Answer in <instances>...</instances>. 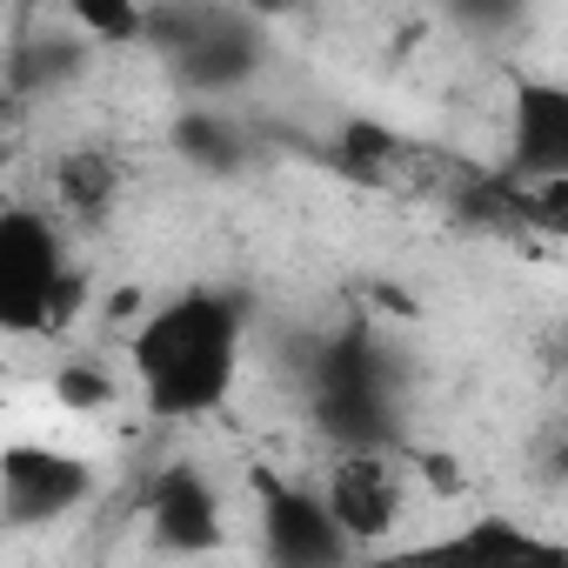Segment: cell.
<instances>
[{
    "instance_id": "cell-1",
    "label": "cell",
    "mask_w": 568,
    "mask_h": 568,
    "mask_svg": "<svg viewBox=\"0 0 568 568\" xmlns=\"http://www.w3.org/2000/svg\"><path fill=\"white\" fill-rule=\"evenodd\" d=\"M241 342H247V302L234 288H187V295L161 302L128 342L148 415L154 422L214 415L234 395Z\"/></svg>"
},
{
    "instance_id": "cell-2",
    "label": "cell",
    "mask_w": 568,
    "mask_h": 568,
    "mask_svg": "<svg viewBox=\"0 0 568 568\" xmlns=\"http://www.w3.org/2000/svg\"><path fill=\"white\" fill-rule=\"evenodd\" d=\"M302 375H308L315 428L335 448H395L402 442V368L368 322L322 335L302 355Z\"/></svg>"
},
{
    "instance_id": "cell-3",
    "label": "cell",
    "mask_w": 568,
    "mask_h": 568,
    "mask_svg": "<svg viewBox=\"0 0 568 568\" xmlns=\"http://www.w3.org/2000/svg\"><path fill=\"white\" fill-rule=\"evenodd\" d=\"M88 302V274L68 261L61 227L41 207L0 214V322L8 335H61Z\"/></svg>"
},
{
    "instance_id": "cell-4",
    "label": "cell",
    "mask_w": 568,
    "mask_h": 568,
    "mask_svg": "<svg viewBox=\"0 0 568 568\" xmlns=\"http://www.w3.org/2000/svg\"><path fill=\"white\" fill-rule=\"evenodd\" d=\"M254 495H261V548H267V561H281V568H335V561L355 555V535L335 521L322 488L254 475Z\"/></svg>"
},
{
    "instance_id": "cell-5",
    "label": "cell",
    "mask_w": 568,
    "mask_h": 568,
    "mask_svg": "<svg viewBox=\"0 0 568 568\" xmlns=\"http://www.w3.org/2000/svg\"><path fill=\"white\" fill-rule=\"evenodd\" d=\"M261 54H267V21L247 14L241 0H234V8H221V0H214L207 21L194 28V41L168 54V68H174V81H181V94L221 101V94H234L241 81L261 74Z\"/></svg>"
},
{
    "instance_id": "cell-6",
    "label": "cell",
    "mask_w": 568,
    "mask_h": 568,
    "mask_svg": "<svg viewBox=\"0 0 568 568\" xmlns=\"http://www.w3.org/2000/svg\"><path fill=\"white\" fill-rule=\"evenodd\" d=\"M88 495H94V468H88L81 455L14 442L8 462H0V508H8V528L61 521V515H74Z\"/></svg>"
},
{
    "instance_id": "cell-7",
    "label": "cell",
    "mask_w": 568,
    "mask_h": 568,
    "mask_svg": "<svg viewBox=\"0 0 568 568\" xmlns=\"http://www.w3.org/2000/svg\"><path fill=\"white\" fill-rule=\"evenodd\" d=\"M141 515H148V528L168 555H207L221 541V495L194 462L154 468V481L141 495Z\"/></svg>"
},
{
    "instance_id": "cell-8",
    "label": "cell",
    "mask_w": 568,
    "mask_h": 568,
    "mask_svg": "<svg viewBox=\"0 0 568 568\" xmlns=\"http://www.w3.org/2000/svg\"><path fill=\"white\" fill-rule=\"evenodd\" d=\"M328 508L335 521L355 535V548L382 541L402 521V468L388 462V448H342V462L328 468Z\"/></svg>"
},
{
    "instance_id": "cell-9",
    "label": "cell",
    "mask_w": 568,
    "mask_h": 568,
    "mask_svg": "<svg viewBox=\"0 0 568 568\" xmlns=\"http://www.w3.org/2000/svg\"><path fill=\"white\" fill-rule=\"evenodd\" d=\"M501 168L521 181H568V88L561 81H515Z\"/></svg>"
},
{
    "instance_id": "cell-10",
    "label": "cell",
    "mask_w": 568,
    "mask_h": 568,
    "mask_svg": "<svg viewBox=\"0 0 568 568\" xmlns=\"http://www.w3.org/2000/svg\"><path fill=\"white\" fill-rule=\"evenodd\" d=\"M168 148H174L194 174H207V181H234V174L254 161L247 128H241L227 108H214V101L181 108V114H174V128H168Z\"/></svg>"
},
{
    "instance_id": "cell-11",
    "label": "cell",
    "mask_w": 568,
    "mask_h": 568,
    "mask_svg": "<svg viewBox=\"0 0 568 568\" xmlns=\"http://www.w3.org/2000/svg\"><path fill=\"white\" fill-rule=\"evenodd\" d=\"M114 201H121V161L108 148H68L54 161V207L68 221L94 227V221L114 214Z\"/></svg>"
},
{
    "instance_id": "cell-12",
    "label": "cell",
    "mask_w": 568,
    "mask_h": 568,
    "mask_svg": "<svg viewBox=\"0 0 568 568\" xmlns=\"http://www.w3.org/2000/svg\"><path fill=\"white\" fill-rule=\"evenodd\" d=\"M442 548H448V555H481V561H568V541L528 535V528H515V521H501V515L468 521V528L448 535Z\"/></svg>"
},
{
    "instance_id": "cell-13",
    "label": "cell",
    "mask_w": 568,
    "mask_h": 568,
    "mask_svg": "<svg viewBox=\"0 0 568 568\" xmlns=\"http://www.w3.org/2000/svg\"><path fill=\"white\" fill-rule=\"evenodd\" d=\"M88 48L68 41V34H41V41H21L14 48V94H41V88H61L68 74H81Z\"/></svg>"
},
{
    "instance_id": "cell-14",
    "label": "cell",
    "mask_w": 568,
    "mask_h": 568,
    "mask_svg": "<svg viewBox=\"0 0 568 568\" xmlns=\"http://www.w3.org/2000/svg\"><path fill=\"white\" fill-rule=\"evenodd\" d=\"M68 21L88 41H108V48L148 41V8H141V0H68Z\"/></svg>"
},
{
    "instance_id": "cell-15",
    "label": "cell",
    "mask_w": 568,
    "mask_h": 568,
    "mask_svg": "<svg viewBox=\"0 0 568 568\" xmlns=\"http://www.w3.org/2000/svg\"><path fill=\"white\" fill-rule=\"evenodd\" d=\"M54 402L94 415V408H114V382H108V368H94V362H61V368H54Z\"/></svg>"
},
{
    "instance_id": "cell-16",
    "label": "cell",
    "mask_w": 568,
    "mask_h": 568,
    "mask_svg": "<svg viewBox=\"0 0 568 568\" xmlns=\"http://www.w3.org/2000/svg\"><path fill=\"white\" fill-rule=\"evenodd\" d=\"M442 8L468 28V34H501L528 14V0H442Z\"/></svg>"
},
{
    "instance_id": "cell-17",
    "label": "cell",
    "mask_w": 568,
    "mask_h": 568,
    "mask_svg": "<svg viewBox=\"0 0 568 568\" xmlns=\"http://www.w3.org/2000/svg\"><path fill=\"white\" fill-rule=\"evenodd\" d=\"M241 8H247V14H261V21H281V14H295L302 0H241Z\"/></svg>"
},
{
    "instance_id": "cell-18",
    "label": "cell",
    "mask_w": 568,
    "mask_h": 568,
    "mask_svg": "<svg viewBox=\"0 0 568 568\" xmlns=\"http://www.w3.org/2000/svg\"><path fill=\"white\" fill-rule=\"evenodd\" d=\"M555 368H561V382H568V335L555 342Z\"/></svg>"
}]
</instances>
